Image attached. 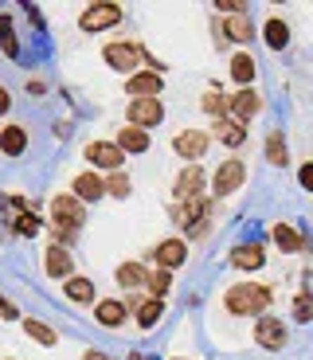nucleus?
I'll use <instances>...</instances> for the list:
<instances>
[{"instance_id":"nucleus-1","label":"nucleus","mask_w":313,"mask_h":360,"mask_svg":"<svg viewBox=\"0 0 313 360\" xmlns=\"http://www.w3.org/2000/svg\"><path fill=\"white\" fill-rule=\"evenodd\" d=\"M224 306L231 309V314H239V317L262 314V309L270 306V290H267V286H259V282H235V286L227 290Z\"/></svg>"},{"instance_id":"nucleus-2","label":"nucleus","mask_w":313,"mask_h":360,"mask_svg":"<svg viewBox=\"0 0 313 360\" xmlns=\"http://www.w3.org/2000/svg\"><path fill=\"white\" fill-rule=\"evenodd\" d=\"M207 212H212V204H207L204 196H188L184 204L172 212V216H177L180 227H188V235H192V239H200V235L207 231Z\"/></svg>"},{"instance_id":"nucleus-3","label":"nucleus","mask_w":313,"mask_h":360,"mask_svg":"<svg viewBox=\"0 0 313 360\" xmlns=\"http://www.w3.org/2000/svg\"><path fill=\"white\" fill-rule=\"evenodd\" d=\"M51 219L59 227V239H71L82 227V204L75 196H55L51 200Z\"/></svg>"},{"instance_id":"nucleus-4","label":"nucleus","mask_w":313,"mask_h":360,"mask_svg":"<svg viewBox=\"0 0 313 360\" xmlns=\"http://www.w3.org/2000/svg\"><path fill=\"white\" fill-rule=\"evenodd\" d=\"M102 59H106L114 71H125L134 75L137 63H145V51L137 44H129V39H114V44H106V51H102Z\"/></svg>"},{"instance_id":"nucleus-5","label":"nucleus","mask_w":313,"mask_h":360,"mask_svg":"<svg viewBox=\"0 0 313 360\" xmlns=\"http://www.w3.org/2000/svg\"><path fill=\"white\" fill-rule=\"evenodd\" d=\"M117 24H122V8L117 4H90L79 20L82 32H106V27H117Z\"/></svg>"},{"instance_id":"nucleus-6","label":"nucleus","mask_w":313,"mask_h":360,"mask_svg":"<svg viewBox=\"0 0 313 360\" xmlns=\"http://www.w3.org/2000/svg\"><path fill=\"white\" fill-rule=\"evenodd\" d=\"M129 126H137V129H149V126H161V117H165V106H161V98H134L129 102Z\"/></svg>"},{"instance_id":"nucleus-7","label":"nucleus","mask_w":313,"mask_h":360,"mask_svg":"<svg viewBox=\"0 0 313 360\" xmlns=\"http://www.w3.org/2000/svg\"><path fill=\"white\" fill-rule=\"evenodd\" d=\"M243 176H247L243 161H224L219 169L212 172V188H215V196H231V192H239Z\"/></svg>"},{"instance_id":"nucleus-8","label":"nucleus","mask_w":313,"mask_h":360,"mask_svg":"<svg viewBox=\"0 0 313 360\" xmlns=\"http://www.w3.org/2000/svg\"><path fill=\"white\" fill-rule=\"evenodd\" d=\"M172 149H177L184 161L196 165L200 157H204V149H207V134H200V129H180V134L172 137Z\"/></svg>"},{"instance_id":"nucleus-9","label":"nucleus","mask_w":313,"mask_h":360,"mask_svg":"<svg viewBox=\"0 0 313 360\" xmlns=\"http://www.w3.org/2000/svg\"><path fill=\"white\" fill-rule=\"evenodd\" d=\"M87 161L98 165V169L117 172V169H122V149H117L114 141H90L87 145Z\"/></svg>"},{"instance_id":"nucleus-10","label":"nucleus","mask_w":313,"mask_h":360,"mask_svg":"<svg viewBox=\"0 0 313 360\" xmlns=\"http://www.w3.org/2000/svg\"><path fill=\"white\" fill-rule=\"evenodd\" d=\"M255 341H259L262 349H282V345H286V325L278 321V317H259Z\"/></svg>"},{"instance_id":"nucleus-11","label":"nucleus","mask_w":313,"mask_h":360,"mask_svg":"<svg viewBox=\"0 0 313 360\" xmlns=\"http://www.w3.org/2000/svg\"><path fill=\"white\" fill-rule=\"evenodd\" d=\"M227 106H231L235 122H239V126H247L250 117H255V114L262 110V98H259V94H255V90L247 86V90H239V94H235V98L227 102Z\"/></svg>"},{"instance_id":"nucleus-12","label":"nucleus","mask_w":313,"mask_h":360,"mask_svg":"<svg viewBox=\"0 0 313 360\" xmlns=\"http://www.w3.org/2000/svg\"><path fill=\"white\" fill-rule=\"evenodd\" d=\"M153 259L161 262V270H172L188 259V243L184 239H165L161 247H153Z\"/></svg>"},{"instance_id":"nucleus-13","label":"nucleus","mask_w":313,"mask_h":360,"mask_svg":"<svg viewBox=\"0 0 313 360\" xmlns=\"http://www.w3.org/2000/svg\"><path fill=\"white\" fill-rule=\"evenodd\" d=\"M125 90H129L134 98H157V90H161V75H157V71L129 75V79H125Z\"/></svg>"},{"instance_id":"nucleus-14","label":"nucleus","mask_w":313,"mask_h":360,"mask_svg":"<svg viewBox=\"0 0 313 360\" xmlns=\"http://www.w3.org/2000/svg\"><path fill=\"white\" fill-rule=\"evenodd\" d=\"M114 145L122 149V153H145V149H149V134L125 122V126L117 129V141H114Z\"/></svg>"},{"instance_id":"nucleus-15","label":"nucleus","mask_w":313,"mask_h":360,"mask_svg":"<svg viewBox=\"0 0 313 360\" xmlns=\"http://www.w3.org/2000/svg\"><path fill=\"white\" fill-rule=\"evenodd\" d=\"M75 196H79V200L106 196V180H102L98 172H82V176H75Z\"/></svg>"},{"instance_id":"nucleus-16","label":"nucleus","mask_w":313,"mask_h":360,"mask_svg":"<svg viewBox=\"0 0 313 360\" xmlns=\"http://www.w3.org/2000/svg\"><path fill=\"white\" fill-rule=\"evenodd\" d=\"M262 259H267V255H262L259 243H243L231 251V266H239V270H259Z\"/></svg>"},{"instance_id":"nucleus-17","label":"nucleus","mask_w":313,"mask_h":360,"mask_svg":"<svg viewBox=\"0 0 313 360\" xmlns=\"http://www.w3.org/2000/svg\"><path fill=\"white\" fill-rule=\"evenodd\" d=\"M200 184H204V172H200V165H184V172L177 176V196H180V200L200 196Z\"/></svg>"},{"instance_id":"nucleus-18","label":"nucleus","mask_w":313,"mask_h":360,"mask_svg":"<svg viewBox=\"0 0 313 360\" xmlns=\"http://www.w3.org/2000/svg\"><path fill=\"white\" fill-rule=\"evenodd\" d=\"M212 134L219 137L224 145H243V137H247V126H239V122H231V117H215V126H212Z\"/></svg>"},{"instance_id":"nucleus-19","label":"nucleus","mask_w":313,"mask_h":360,"mask_svg":"<svg viewBox=\"0 0 313 360\" xmlns=\"http://www.w3.org/2000/svg\"><path fill=\"white\" fill-rule=\"evenodd\" d=\"M47 274H51V278H59V282L71 278V255L63 251L59 243L47 247Z\"/></svg>"},{"instance_id":"nucleus-20","label":"nucleus","mask_w":313,"mask_h":360,"mask_svg":"<svg viewBox=\"0 0 313 360\" xmlns=\"http://www.w3.org/2000/svg\"><path fill=\"white\" fill-rule=\"evenodd\" d=\"M125 314H129V306H122V302H114V297H106V302H98V309H94V317H98L102 325H122L125 321Z\"/></svg>"},{"instance_id":"nucleus-21","label":"nucleus","mask_w":313,"mask_h":360,"mask_svg":"<svg viewBox=\"0 0 313 360\" xmlns=\"http://www.w3.org/2000/svg\"><path fill=\"white\" fill-rule=\"evenodd\" d=\"M24 145H27V134L20 126H4V129H0V153L16 157V153H24Z\"/></svg>"},{"instance_id":"nucleus-22","label":"nucleus","mask_w":313,"mask_h":360,"mask_svg":"<svg viewBox=\"0 0 313 360\" xmlns=\"http://www.w3.org/2000/svg\"><path fill=\"white\" fill-rule=\"evenodd\" d=\"M134 309H137V325H141V329H153L165 314V302L161 297H149V302H141V306H134Z\"/></svg>"},{"instance_id":"nucleus-23","label":"nucleus","mask_w":313,"mask_h":360,"mask_svg":"<svg viewBox=\"0 0 313 360\" xmlns=\"http://www.w3.org/2000/svg\"><path fill=\"white\" fill-rule=\"evenodd\" d=\"M231 79L239 82V86H250V79H255V59H250L247 51L231 55Z\"/></svg>"},{"instance_id":"nucleus-24","label":"nucleus","mask_w":313,"mask_h":360,"mask_svg":"<svg viewBox=\"0 0 313 360\" xmlns=\"http://www.w3.org/2000/svg\"><path fill=\"white\" fill-rule=\"evenodd\" d=\"M24 333L32 337V341H39V345H44V349H51V345L59 341V337H55V329H51V325L36 321V317H24Z\"/></svg>"},{"instance_id":"nucleus-25","label":"nucleus","mask_w":313,"mask_h":360,"mask_svg":"<svg viewBox=\"0 0 313 360\" xmlns=\"http://www.w3.org/2000/svg\"><path fill=\"white\" fill-rule=\"evenodd\" d=\"M270 235H274V243L282 247V251H286V255L302 251V235H298V231H294V227H290V224H274V231H270Z\"/></svg>"},{"instance_id":"nucleus-26","label":"nucleus","mask_w":313,"mask_h":360,"mask_svg":"<svg viewBox=\"0 0 313 360\" xmlns=\"http://www.w3.org/2000/svg\"><path fill=\"white\" fill-rule=\"evenodd\" d=\"M63 294L71 302H94V282L90 278H67L63 282Z\"/></svg>"},{"instance_id":"nucleus-27","label":"nucleus","mask_w":313,"mask_h":360,"mask_svg":"<svg viewBox=\"0 0 313 360\" xmlns=\"http://www.w3.org/2000/svg\"><path fill=\"white\" fill-rule=\"evenodd\" d=\"M141 282H145V266H141V262H122V266H117V286L134 290V286H141Z\"/></svg>"},{"instance_id":"nucleus-28","label":"nucleus","mask_w":313,"mask_h":360,"mask_svg":"<svg viewBox=\"0 0 313 360\" xmlns=\"http://www.w3.org/2000/svg\"><path fill=\"white\" fill-rule=\"evenodd\" d=\"M267 161L274 165V169H282V165L290 161V153H286V141H282V134H270V137H267Z\"/></svg>"},{"instance_id":"nucleus-29","label":"nucleus","mask_w":313,"mask_h":360,"mask_svg":"<svg viewBox=\"0 0 313 360\" xmlns=\"http://www.w3.org/2000/svg\"><path fill=\"white\" fill-rule=\"evenodd\" d=\"M224 27H227L224 36H227V39H235V44H247V39H250V32H255L247 16H231V20H227V24H224Z\"/></svg>"},{"instance_id":"nucleus-30","label":"nucleus","mask_w":313,"mask_h":360,"mask_svg":"<svg viewBox=\"0 0 313 360\" xmlns=\"http://www.w3.org/2000/svg\"><path fill=\"white\" fill-rule=\"evenodd\" d=\"M145 286L153 290V297H161L165 290L172 286V274H169V270H161V266H157V270H145Z\"/></svg>"},{"instance_id":"nucleus-31","label":"nucleus","mask_w":313,"mask_h":360,"mask_svg":"<svg viewBox=\"0 0 313 360\" xmlns=\"http://www.w3.org/2000/svg\"><path fill=\"white\" fill-rule=\"evenodd\" d=\"M286 39H290V27L282 24V20H270L267 24V44L270 47H286Z\"/></svg>"},{"instance_id":"nucleus-32","label":"nucleus","mask_w":313,"mask_h":360,"mask_svg":"<svg viewBox=\"0 0 313 360\" xmlns=\"http://www.w3.org/2000/svg\"><path fill=\"white\" fill-rule=\"evenodd\" d=\"M294 317L298 321H313V294L309 290H302V294L294 297Z\"/></svg>"},{"instance_id":"nucleus-33","label":"nucleus","mask_w":313,"mask_h":360,"mask_svg":"<svg viewBox=\"0 0 313 360\" xmlns=\"http://www.w3.org/2000/svg\"><path fill=\"white\" fill-rule=\"evenodd\" d=\"M106 192H110V196H129V176H125L122 169H117V172H110Z\"/></svg>"},{"instance_id":"nucleus-34","label":"nucleus","mask_w":313,"mask_h":360,"mask_svg":"<svg viewBox=\"0 0 313 360\" xmlns=\"http://www.w3.org/2000/svg\"><path fill=\"white\" fill-rule=\"evenodd\" d=\"M200 106H204L207 114H215V117H224V114H227V98H224V94H215V90H207Z\"/></svg>"},{"instance_id":"nucleus-35","label":"nucleus","mask_w":313,"mask_h":360,"mask_svg":"<svg viewBox=\"0 0 313 360\" xmlns=\"http://www.w3.org/2000/svg\"><path fill=\"white\" fill-rule=\"evenodd\" d=\"M0 44H4V55H8V59H16V36H12V24L8 20H0Z\"/></svg>"},{"instance_id":"nucleus-36","label":"nucleus","mask_w":313,"mask_h":360,"mask_svg":"<svg viewBox=\"0 0 313 360\" xmlns=\"http://www.w3.org/2000/svg\"><path fill=\"white\" fill-rule=\"evenodd\" d=\"M298 180H302V188L313 192V161H305L302 169H298Z\"/></svg>"},{"instance_id":"nucleus-37","label":"nucleus","mask_w":313,"mask_h":360,"mask_svg":"<svg viewBox=\"0 0 313 360\" xmlns=\"http://www.w3.org/2000/svg\"><path fill=\"white\" fill-rule=\"evenodd\" d=\"M0 317H4V321H16V306H12L8 297H0Z\"/></svg>"},{"instance_id":"nucleus-38","label":"nucleus","mask_w":313,"mask_h":360,"mask_svg":"<svg viewBox=\"0 0 313 360\" xmlns=\"http://www.w3.org/2000/svg\"><path fill=\"white\" fill-rule=\"evenodd\" d=\"M20 231H24V235H36V231H39V224H36L32 216H24V219H20Z\"/></svg>"},{"instance_id":"nucleus-39","label":"nucleus","mask_w":313,"mask_h":360,"mask_svg":"<svg viewBox=\"0 0 313 360\" xmlns=\"http://www.w3.org/2000/svg\"><path fill=\"white\" fill-rule=\"evenodd\" d=\"M82 360H110V356H106V352H94V349H87V352H82Z\"/></svg>"},{"instance_id":"nucleus-40","label":"nucleus","mask_w":313,"mask_h":360,"mask_svg":"<svg viewBox=\"0 0 313 360\" xmlns=\"http://www.w3.org/2000/svg\"><path fill=\"white\" fill-rule=\"evenodd\" d=\"M4 110H8V94H4V90H0V114H4Z\"/></svg>"},{"instance_id":"nucleus-41","label":"nucleus","mask_w":313,"mask_h":360,"mask_svg":"<svg viewBox=\"0 0 313 360\" xmlns=\"http://www.w3.org/2000/svg\"><path fill=\"white\" fill-rule=\"evenodd\" d=\"M129 360H141V356H129Z\"/></svg>"}]
</instances>
